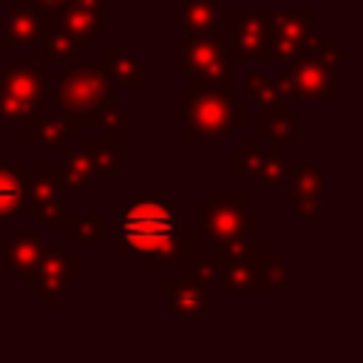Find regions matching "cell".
<instances>
[{"mask_svg":"<svg viewBox=\"0 0 363 363\" xmlns=\"http://www.w3.org/2000/svg\"><path fill=\"white\" fill-rule=\"evenodd\" d=\"M201 241L199 230L184 227V204L162 201L142 190L116 207V250L122 255H139L147 269L182 267Z\"/></svg>","mask_w":363,"mask_h":363,"instance_id":"obj_1","label":"cell"},{"mask_svg":"<svg viewBox=\"0 0 363 363\" xmlns=\"http://www.w3.org/2000/svg\"><path fill=\"white\" fill-rule=\"evenodd\" d=\"M218 289L224 295H269L286 286V258L261 252L258 241L241 238L216 252Z\"/></svg>","mask_w":363,"mask_h":363,"instance_id":"obj_2","label":"cell"},{"mask_svg":"<svg viewBox=\"0 0 363 363\" xmlns=\"http://www.w3.org/2000/svg\"><path fill=\"white\" fill-rule=\"evenodd\" d=\"M184 99V139H201V136H233L247 122V105L244 99L233 96L224 88H213L207 82L193 79L182 88Z\"/></svg>","mask_w":363,"mask_h":363,"instance_id":"obj_3","label":"cell"},{"mask_svg":"<svg viewBox=\"0 0 363 363\" xmlns=\"http://www.w3.org/2000/svg\"><path fill=\"white\" fill-rule=\"evenodd\" d=\"M119 170V136H79L77 147L65 156V162H48L40 167L43 179H51L60 193L82 190L99 176H113Z\"/></svg>","mask_w":363,"mask_h":363,"instance_id":"obj_4","label":"cell"},{"mask_svg":"<svg viewBox=\"0 0 363 363\" xmlns=\"http://www.w3.org/2000/svg\"><path fill=\"white\" fill-rule=\"evenodd\" d=\"M48 94L57 113H82V116H91L94 125L99 113L119 108L113 82L102 65H85V62L71 65L57 77Z\"/></svg>","mask_w":363,"mask_h":363,"instance_id":"obj_5","label":"cell"},{"mask_svg":"<svg viewBox=\"0 0 363 363\" xmlns=\"http://www.w3.org/2000/svg\"><path fill=\"white\" fill-rule=\"evenodd\" d=\"M51 77L34 62L17 60L0 71V125L17 128L40 116V108L51 91Z\"/></svg>","mask_w":363,"mask_h":363,"instance_id":"obj_6","label":"cell"},{"mask_svg":"<svg viewBox=\"0 0 363 363\" xmlns=\"http://www.w3.org/2000/svg\"><path fill=\"white\" fill-rule=\"evenodd\" d=\"M199 235L204 241H241L244 233L261 227V218L247 216V193L244 190H210L204 201L196 204Z\"/></svg>","mask_w":363,"mask_h":363,"instance_id":"obj_7","label":"cell"},{"mask_svg":"<svg viewBox=\"0 0 363 363\" xmlns=\"http://www.w3.org/2000/svg\"><path fill=\"white\" fill-rule=\"evenodd\" d=\"M77 278H79V258L74 252H68L65 241H54V244L43 247V252L37 258V269L28 278L26 292L37 295L40 303L48 309H62L68 284H74Z\"/></svg>","mask_w":363,"mask_h":363,"instance_id":"obj_8","label":"cell"},{"mask_svg":"<svg viewBox=\"0 0 363 363\" xmlns=\"http://www.w3.org/2000/svg\"><path fill=\"white\" fill-rule=\"evenodd\" d=\"M182 68L187 77L207 82L213 88L233 85V57L218 34L213 37H184L182 43Z\"/></svg>","mask_w":363,"mask_h":363,"instance_id":"obj_9","label":"cell"},{"mask_svg":"<svg viewBox=\"0 0 363 363\" xmlns=\"http://www.w3.org/2000/svg\"><path fill=\"white\" fill-rule=\"evenodd\" d=\"M284 96L295 99H335L337 96V65L312 54L298 57L281 77Z\"/></svg>","mask_w":363,"mask_h":363,"instance_id":"obj_10","label":"cell"},{"mask_svg":"<svg viewBox=\"0 0 363 363\" xmlns=\"http://www.w3.org/2000/svg\"><path fill=\"white\" fill-rule=\"evenodd\" d=\"M312 11L309 9H284V11H272V23H269V57L272 60H298L301 54H306V48L312 45Z\"/></svg>","mask_w":363,"mask_h":363,"instance_id":"obj_11","label":"cell"},{"mask_svg":"<svg viewBox=\"0 0 363 363\" xmlns=\"http://www.w3.org/2000/svg\"><path fill=\"white\" fill-rule=\"evenodd\" d=\"M233 60H272L269 57V23H272V11L261 9V11H247V9H235L233 11Z\"/></svg>","mask_w":363,"mask_h":363,"instance_id":"obj_12","label":"cell"},{"mask_svg":"<svg viewBox=\"0 0 363 363\" xmlns=\"http://www.w3.org/2000/svg\"><path fill=\"white\" fill-rule=\"evenodd\" d=\"M102 17H105V0H71L51 23L65 31L79 51L91 48L102 31Z\"/></svg>","mask_w":363,"mask_h":363,"instance_id":"obj_13","label":"cell"},{"mask_svg":"<svg viewBox=\"0 0 363 363\" xmlns=\"http://www.w3.org/2000/svg\"><path fill=\"white\" fill-rule=\"evenodd\" d=\"M23 213L40 218L45 227L65 230L68 241H74V224H77V218H71V216L65 213V207H62V193H60V187H57L51 179H43V176H40L37 182H31Z\"/></svg>","mask_w":363,"mask_h":363,"instance_id":"obj_14","label":"cell"},{"mask_svg":"<svg viewBox=\"0 0 363 363\" xmlns=\"http://www.w3.org/2000/svg\"><path fill=\"white\" fill-rule=\"evenodd\" d=\"M82 125H94V119L82 116V113H54V116H43L40 113L26 125V133L37 145L62 153V150H68V142L79 136Z\"/></svg>","mask_w":363,"mask_h":363,"instance_id":"obj_15","label":"cell"},{"mask_svg":"<svg viewBox=\"0 0 363 363\" xmlns=\"http://www.w3.org/2000/svg\"><path fill=\"white\" fill-rule=\"evenodd\" d=\"M323 196H326L323 167L301 164L292 170L286 182V204H292L303 218H312L323 210Z\"/></svg>","mask_w":363,"mask_h":363,"instance_id":"obj_16","label":"cell"},{"mask_svg":"<svg viewBox=\"0 0 363 363\" xmlns=\"http://www.w3.org/2000/svg\"><path fill=\"white\" fill-rule=\"evenodd\" d=\"M156 292L167 295V309L179 320L210 315V295L204 286L187 281H156Z\"/></svg>","mask_w":363,"mask_h":363,"instance_id":"obj_17","label":"cell"},{"mask_svg":"<svg viewBox=\"0 0 363 363\" xmlns=\"http://www.w3.org/2000/svg\"><path fill=\"white\" fill-rule=\"evenodd\" d=\"M218 0H182V9L170 11L173 23H182L187 37H213L218 34Z\"/></svg>","mask_w":363,"mask_h":363,"instance_id":"obj_18","label":"cell"},{"mask_svg":"<svg viewBox=\"0 0 363 363\" xmlns=\"http://www.w3.org/2000/svg\"><path fill=\"white\" fill-rule=\"evenodd\" d=\"M43 252V238L40 233H14L3 244V261L6 269L17 278H31L37 269V258Z\"/></svg>","mask_w":363,"mask_h":363,"instance_id":"obj_19","label":"cell"},{"mask_svg":"<svg viewBox=\"0 0 363 363\" xmlns=\"http://www.w3.org/2000/svg\"><path fill=\"white\" fill-rule=\"evenodd\" d=\"M28 170L26 164H0V227L9 216H17L28 199Z\"/></svg>","mask_w":363,"mask_h":363,"instance_id":"obj_20","label":"cell"},{"mask_svg":"<svg viewBox=\"0 0 363 363\" xmlns=\"http://www.w3.org/2000/svg\"><path fill=\"white\" fill-rule=\"evenodd\" d=\"M40 28H43V20L37 17V11H31L28 6H14V9L3 17V37H0V45H3V48L34 45V43H40Z\"/></svg>","mask_w":363,"mask_h":363,"instance_id":"obj_21","label":"cell"},{"mask_svg":"<svg viewBox=\"0 0 363 363\" xmlns=\"http://www.w3.org/2000/svg\"><path fill=\"white\" fill-rule=\"evenodd\" d=\"M111 77V82L125 85V88H142L145 85V68L142 62L119 48H105V65H102Z\"/></svg>","mask_w":363,"mask_h":363,"instance_id":"obj_22","label":"cell"},{"mask_svg":"<svg viewBox=\"0 0 363 363\" xmlns=\"http://www.w3.org/2000/svg\"><path fill=\"white\" fill-rule=\"evenodd\" d=\"M298 130V113L295 111H272V113H258V139H269L272 150L281 153L284 145L295 136Z\"/></svg>","mask_w":363,"mask_h":363,"instance_id":"obj_23","label":"cell"},{"mask_svg":"<svg viewBox=\"0 0 363 363\" xmlns=\"http://www.w3.org/2000/svg\"><path fill=\"white\" fill-rule=\"evenodd\" d=\"M40 37H43V43H40V57H43L45 62H62V60H71V57L79 54V45H77L65 31H60L51 20H43Z\"/></svg>","mask_w":363,"mask_h":363,"instance_id":"obj_24","label":"cell"},{"mask_svg":"<svg viewBox=\"0 0 363 363\" xmlns=\"http://www.w3.org/2000/svg\"><path fill=\"white\" fill-rule=\"evenodd\" d=\"M247 91L258 102V113H272V111L286 108V96H284L281 85L269 74H250L247 77Z\"/></svg>","mask_w":363,"mask_h":363,"instance_id":"obj_25","label":"cell"},{"mask_svg":"<svg viewBox=\"0 0 363 363\" xmlns=\"http://www.w3.org/2000/svg\"><path fill=\"white\" fill-rule=\"evenodd\" d=\"M292 170H295V164H289L281 153H264L261 156V164H258V184L261 187H286V182H289V176H292Z\"/></svg>","mask_w":363,"mask_h":363,"instance_id":"obj_26","label":"cell"},{"mask_svg":"<svg viewBox=\"0 0 363 363\" xmlns=\"http://www.w3.org/2000/svg\"><path fill=\"white\" fill-rule=\"evenodd\" d=\"M261 156H264L261 139H258V136H250V139L244 142V147H238V150L233 153V176H235V179H250V176H255V173H258V164H261Z\"/></svg>","mask_w":363,"mask_h":363,"instance_id":"obj_27","label":"cell"},{"mask_svg":"<svg viewBox=\"0 0 363 363\" xmlns=\"http://www.w3.org/2000/svg\"><path fill=\"white\" fill-rule=\"evenodd\" d=\"M216 275H218L216 252L207 255V258H199V261H193V264H184V269H182V281L196 284V286H204V289H207V284L216 281Z\"/></svg>","mask_w":363,"mask_h":363,"instance_id":"obj_28","label":"cell"},{"mask_svg":"<svg viewBox=\"0 0 363 363\" xmlns=\"http://www.w3.org/2000/svg\"><path fill=\"white\" fill-rule=\"evenodd\" d=\"M74 241L102 244V241H105V218H99V216L79 218V221L74 224Z\"/></svg>","mask_w":363,"mask_h":363,"instance_id":"obj_29","label":"cell"},{"mask_svg":"<svg viewBox=\"0 0 363 363\" xmlns=\"http://www.w3.org/2000/svg\"><path fill=\"white\" fill-rule=\"evenodd\" d=\"M71 0H17V6H28L31 11H37L40 20H54Z\"/></svg>","mask_w":363,"mask_h":363,"instance_id":"obj_30","label":"cell"},{"mask_svg":"<svg viewBox=\"0 0 363 363\" xmlns=\"http://www.w3.org/2000/svg\"><path fill=\"white\" fill-rule=\"evenodd\" d=\"M96 125H102V128H105V133H116L119 128L130 125V113H128V111H122V108H111V111H105V113H99V116H96Z\"/></svg>","mask_w":363,"mask_h":363,"instance_id":"obj_31","label":"cell"},{"mask_svg":"<svg viewBox=\"0 0 363 363\" xmlns=\"http://www.w3.org/2000/svg\"><path fill=\"white\" fill-rule=\"evenodd\" d=\"M0 292H3V272H0Z\"/></svg>","mask_w":363,"mask_h":363,"instance_id":"obj_32","label":"cell"},{"mask_svg":"<svg viewBox=\"0 0 363 363\" xmlns=\"http://www.w3.org/2000/svg\"><path fill=\"white\" fill-rule=\"evenodd\" d=\"M0 9H3V0H0Z\"/></svg>","mask_w":363,"mask_h":363,"instance_id":"obj_33","label":"cell"}]
</instances>
